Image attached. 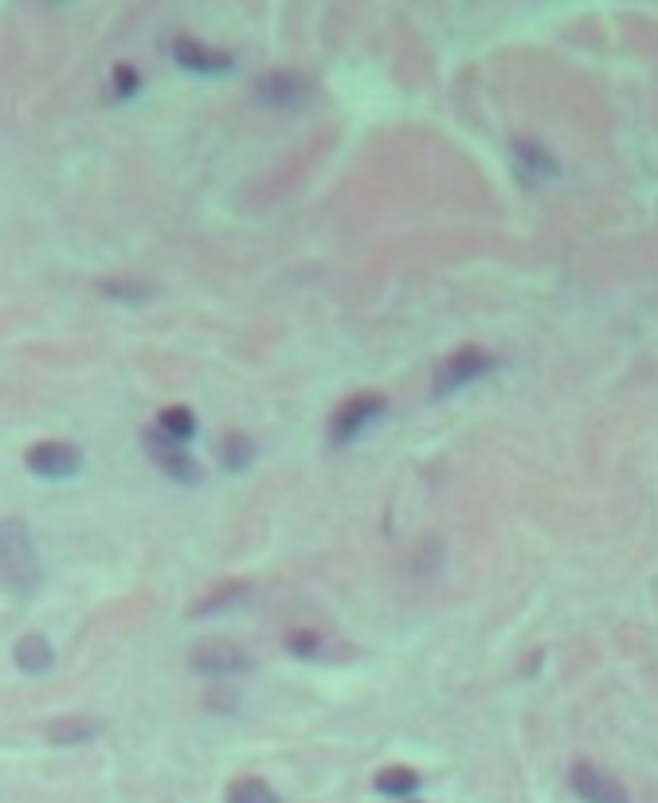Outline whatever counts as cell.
<instances>
[{"label": "cell", "instance_id": "cell-1", "mask_svg": "<svg viewBox=\"0 0 658 803\" xmlns=\"http://www.w3.org/2000/svg\"><path fill=\"white\" fill-rule=\"evenodd\" d=\"M0 580L16 600H28L40 588V561L24 521H0Z\"/></svg>", "mask_w": 658, "mask_h": 803}, {"label": "cell", "instance_id": "cell-2", "mask_svg": "<svg viewBox=\"0 0 658 803\" xmlns=\"http://www.w3.org/2000/svg\"><path fill=\"white\" fill-rule=\"evenodd\" d=\"M498 361L486 353V349H478V345H463L459 353H451L439 369H435V396H447V392H455V388H463L470 380L486 377L490 369H494Z\"/></svg>", "mask_w": 658, "mask_h": 803}, {"label": "cell", "instance_id": "cell-3", "mask_svg": "<svg viewBox=\"0 0 658 803\" xmlns=\"http://www.w3.org/2000/svg\"><path fill=\"white\" fill-rule=\"evenodd\" d=\"M384 396L380 392H361V396H353V400H345L337 412H333V420H329V439L333 443H353L365 427L373 424L376 416H384Z\"/></svg>", "mask_w": 658, "mask_h": 803}, {"label": "cell", "instance_id": "cell-4", "mask_svg": "<svg viewBox=\"0 0 658 803\" xmlns=\"http://www.w3.org/2000/svg\"><path fill=\"white\" fill-rule=\"evenodd\" d=\"M188 666L200 674H243L251 670V655L235 647L232 639H200L188 651Z\"/></svg>", "mask_w": 658, "mask_h": 803}, {"label": "cell", "instance_id": "cell-5", "mask_svg": "<svg viewBox=\"0 0 658 803\" xmlns=\"http://www.w3.org/2000/svg\"><path fill=\"white\" fill-rule=\"evenodd\" d=\"M24 463H28V471L40 474V478H71V474L83 471V451L75 443L47 439V443H36L24 455Z\"/></svg>", "mask_w": 658, "mask_h": 803}, {"label": "cell", "instance_id": "cell-6", "mask_svg": "<svg viewBox=\"0 0 658 803\" xmlns=\"http://www.w3.org/2000/svg\"><path fill=\"white\" fill-rule=\"evenodd\" d=\"M568 780H572V792L584 803H631L627 788L611 772L596 768V764H576Z\"/></svg>", "mask_w": 658, "mask_h": 803}, {"label": "cell", "instance_id": "cell-7", "mask_svg": "<svg viewBox=\"0 0 658 803\" xmlns=\"http://www.w3.org/2000/svg\"><path fill=\"white\" fill-rule=\"evenodd\" d=\"M145 451L161 463V471L169 474V478H177V482H200V467H196L185 451H181V443L165 439L157 427L145 431Z\"/></svg>", "mask_w": 658, "mask_h": 803}, {"label": "cell", "instance_id": "cell-8", "mask_svg": "<svg viewBox=\"0 0 658 803\" xmlns=\"http://www.w3.org/2000/svg\"><path fill=\"white\" fill-rule=\"evenodd\" d=\"M173 59L185 67V71H200V75H220V71H232V55L216 48H204L200 40L181 36L173 40Z\"/></svg>", "mask_w": 658, "mask_h": 803}, {"label": "cell", "instance_id": "cell-9", "mask_svg": "<svg viewBox=\"0 0 658 803\" xmlns=\"http://www.w3.org/2000/svg\"><path fill=\"white\" fill-rule=\"evenodd\" d=\"M306 98V83L294 75V71H271L259 79V102L267 106H298Z\"/></svg>", "mask_w": 658, "mask_h": 803}, {"label": "cell", "instance_id": "cell-10", "mask_svg": "<svg viewBox=\"0 0 658 803\" xmlns=\"http://www.w3.org/2000/svg\"><path fill=\"white\" fill-rule=\"evenodd\" d=\"M12 659H16V666H20L24 674H47V670L55 666V651H51V643H47L40 631H28V635L16 639Z\"/></svg>", "mask_w": 658, "mask_h": 803}, {"label": "cell", "instance_id": "cell-11", "mask_svg": "<svg viewBox=\"0 0 658 803\" xmlns=\"http://www.w3.org/2000/svg\"><path fill=\"white\" fill-rule=\"evenodd\" d=\"M102 729H106V725H102L98 717H59V721H51L47 741H51V745H63V749H75V745L94 741Z\"/></svg>", "mask_w": 658, "mask_h": 803}, {"label": "cell", "instance_id": "cell-12", "mask_svg": "<svg viewBox=\"0 0 658 803\" xmlns=\"http://www.w3.org/2000/svg\"><path fill=\"white\" fill-rule=\"evenodd\" d=\"M514 153H517V161H521V165L533 173V181H537V177H557V169H561V165L553 161V153H545V149H541L537 142H525V138H517Z\"/></svg>", "mask_w": 658, "mask_h": 803}, {"label": "cell", "instance_id": "cell-13", "mask_svg": "<svg viewBox=\"0 0 658 803\" xmlns=\"http://www.w3.org/2000/svg\"><path fill=\"white\" fill-rule=\"evenodd\" d=\"M157 431L165 435V439H173V443H181L185 447V439H192V431H196V416L181 408V404H173V408H165L161 416H157Z\"/></svg>", "mask_w": 658, "mask_h": 803}, {"label": "cell", "instance_id": "cell-14", "mask_svg": "<svg viewBox=\"0 0 658 803\" xmlns=\"http://www.w3.org/2000/svg\"><path fill=\"white\" fill-rule=\"evenodd\" d=\"M416 788H420V776H416L412 768H404V764L384 768V772L376 776V792H384V796H412Z\"/></svg>", "mask_w": 658, "mask_h": 803}, {"label": "cell", "instance_id": "cell-15", "mask_svg": "<svg viewBox=\"0 0 658 803\" xmlns=\"http://www.w3.org/2000/svg\"><path fill=\"white\" fill-rule=\"evenodd\" d=\"M251 588L243 584V580H235V584H224V588H216V592H208L196 608H192V615H212V612H220V608H232V604H239L243 596H247Z\"/></svg>", "mask_w": 658, "mask_h": 803}, {"label": "cell", "instance_id": "cell-16", "mask_svg": "<svg viewBox=\"0 0 658 803\" xmlns=\"http://www.w3.org/2000/svg\"><path fill=\"white\" fill-rule=\"evenodd\" d=\"M228 803H279V796L271 792V784L267 780H235L232 788H228Z\"/></svg>", "mask_w": 658, "mask_h": 803}, {"label": "cell", "instance_id": "cell-17", "mask_svg": "<svg viewBox=\"0 0 658 803\" xmlns=\"http://www.w3.org/2000/svg\"><path fill=\"white\" fill-rule=\"evenodd\" d=\"M102 294L118 298V302H149L153 298V286L138 283V279H106L102 283Z\"/></svg>", "mask_w": 658, "mask_h": 803}, {"label": "cell", "instance_id": "cell-18", "mask_svg": "<svg viewBox=\"0 0 658 803\" xmlns=\"http://www.w3.org/2000/svg\"><path fill=\"white\" fill-rule=\"evenodd\" d=\"M286 647H290L298 659H322V655H326V639H322L318 631H310V627H306V631H290V635H286Z\"/></svg>", "mask_w": 658, "mask_h": 803}, {"label": "cell", "instance_id": "cell-19", "mask_svg": "<svg viewBox=\"0 0 658 803\" xmlns=\"http://www.w3.org/2000/svg\"><path fill=\"white\" fill-rule=\"evenodd\" d=\"M220 459H224L228 471H243V467L251 463V439H243V435H228L224 447H220Z\"/></svg>", "mask_w": 658, "mask_h": 803}, {"label": "cell", "instance_id": "cell-20", "mask_svg": "<svg viewBox=\"0 0 658 803\" xmlns=\"http://www.w3.org/2000/svg\"><path fill=\"white\" fill-rule=\"evenodd\" d=\"M110 87H114V95L118 98H130L141 87V75L130 67V63H118L114 75H110Z\"/></svg>", "mask_w": 658, "mask_h": 803}]
</instances>
